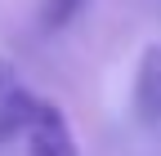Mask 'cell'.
Instances as JSON below:
<instances>
[{
	"label": "cell",
	"instance_id": "6da1fadb",
	"mask_svg": "<svg viewBox=\"0 0 161 156\" xmlns=\"http://www.w3.org/2000/svg\"><path fill=\"white\" fill-rule=\"evenodd\" d=\"M18 138L27 143V156H80L76 134L67 125V116L58 103H49L45 94H31L27 112H23V134Z\"/></svg>",
	"mask_w": 161,
	"mask_h": 156
},
{
	"label": "cell",
	"instance_id": "3957f363",
	"mask_svg": "<svg viewBox=\"0 0 161 156\" xmlns=\"http://www.w3.org/2000/svg\"><path fill=\"white\" fill-rule=\"evenodd\" d=\"M85 9H90V0H40V31H63Z\"/></svg>",
	"mask_w": 161,
	"mask_h": 156
},
{
	"label": "cell",
	"instance_id": "7a4b0ae2",
	"mask_svg": "<svg viewBox=\"0 0 161 156\" xmlns=\"http://www.w3.org/2000/svg\"><path fill=\"white\" fill-rule=\"evenodd\" d=\"M134 116L143 125H161V45H148L134 67Z\"/></svg>",
	"mask_w": 161,
	"mask_h": 156
}]
</instances>
